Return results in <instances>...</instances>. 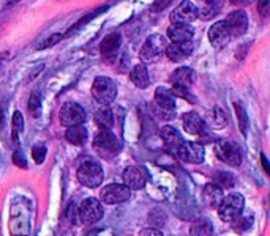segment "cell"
<instances>
[{
  "label": "cell",
  "instance_id": "ba28073f",
  "mask_svg": "<svg viewBox=\"0 0 270 236\" xmlns=\"http://www.w3.org/2000/svg\"><path fill=\"white\" fill-rule=\"evenodd\" d=\"M59 117H60L62 126L68 127V126H74V125H83L87 118V113L81 104L70 101V103H65L62 106Z\"/></svg>",
  "mask_w": 270,
  "mask_h": 236
},
{
  "label": "cell",
  "instance_id": "8fae6325",
  "mask_svg": "<svg viewBox=\"0 0 270 236\" xmlns=\"http://www.w3.org/2000/svg\"><path fill=\"white\" fill-rule=\"evenodd\" d=\"M101 200L106 205H117V203L127 202L131 197V190L125 186V184H117L112 183L108 184L104 189H101Z\"/></svg>",
  "mask_w": 270,
  "mask_h": 236
},
{
  "label": "cell",
  "instance_id": "cb8c5ba5",
  "mask_svg": "<svg viewBox=\"0 0 270 236\" xmlns=\"http://www.w3.org/2000/svg\"><path fill=\"white\" fill-rule=\"evenodd\" d=\"M204 200L210 208H218V205L223 200V189L217 186L215 183L205 184L204 188Z\"/></svg>",
  "mask_w": 270,
  "mask_h": 236
},
{
  "label": "cell",
  "instance_id": "f546056e",
  "mask_svg": "<svg viewBox=\"0 0 270 236\" xmlns=\"http://www.w3.org/2000/svg\"><path fill=\"white\" fill-rule=\"evenodd\" d=\"M226 123H228V118H226L224 112L219 107H213V110L210 112V117H209V125L217 127V129L218 127L221 129V127L226 126Z\"/></svg>",
  "mask_w": 270,
  "mask_h": 236
},
{
  "label": "cell",
  "instance_id": "7a4b0ae2",
  "mask_svg": "<svg viewBox=\"0 0 270 236\" xmlns=\"http://www.w3.org/2000/svg\"><path fill=\"white\" fill-rule=\"evenodd\" d=\"M103 169L97 161L85 159L78 167V180L85 188H98L103 183Z\"/></svg>",
  "mask_w": 270,
  "mask_h": 236
},
{
  "label": "cell",
  "instance_id": "60d3db41",
  "mask_svg": "<svg viewBox=\"0 0 270 236\" xmlns=\"http://www.w3.org/2000/svg\"><path fill=\"white\" fill-rule=\"evenodd\" d=\"M139 236H163V233L156 228H144V230H141Z\"/></svg>",
  "mask_w": 270,
  "mask_h": 236
},
{
  "label": "cell",
  "instance_id": "d4e9b609",
  "mask_svg": "<svg viewBox=\"0 0 270 236\" xmlns=\"http://www.w3.org/2000/svg\"><path fill=\"white\" fill-rule=\"evenodd\" d=\"M130 79L137 88H147L149 84H150V76H149V71H147L146 65H144V63L136 65L133 69H131Z\"/></svg>",
  "mask_w": 270,
  "mask_h": 236
},
{
  "label": "cell",
  "instance_id": "603a6c76",
  "mask_svg": "<svg viewBox=\"0 0 270 236\" xmlns=\"http://www.w3.org/2000/svg\"><path fill=\"white\" fill-rule=\"evenodd\" d=\"M65 139H67V142H70L71 145L83 146L87 142V139H89V132H87V129L83 125L68 126L65 131Z\"/></svg>",
  "mask_w": 270,
  "mask_h": 236
},
{
  "label": "cell",
  "instance_id": "ee69618b",
  "mask_svg": "<svg viewBox=\"0 0 270 236\" xmlns=\"http://www.w3.org/2000/svg\"><path fill=\"white\" fill-rule=\"evenodd\" d=\"M17 0H5V6H11L13 3H16Z\"/></svg>",
  "mask_w": 270,
  "mask_h": 236
},
{
  "label": "cell",
  "instance_id": "3957f363",
  "mask_svg": "<svg viewBox=\"0 0 270 236\" xmlns=\"http://www.w3.org/2000/svg\"><path fill=\"white\" fill-rule=\"evenodd\" d=\"M92 94L97 103H100L101 106H109L117 96L116 82L106 78V76H98L92 84Z\"/></svg>",
  "mask_w": 270,
  "mask_h": 236
},
{
  "label": "cell",
  "instance_id": "5bb4252c",
  "mask_svg": "<svg viewBox=\"0 0 270 236\" xmlns=\"http://www.w3.org/2000/svg\"><path fill=\"white\" fill-rule=\"evenodd\" d=\"M122 178H123V184L130 190H141L147 183L146 172L141 167H137V165H130V167L125 169Z\"/></svg>",
  "mask_w": 270,
  "mask_h": 236
},
{
  "label": "cell",
  "instance_id": "2e32d148",
  "mask_svg": "<svg viewBox=\"0 0 270 236\" xmlns=\"http://www.w3.org/2000/svg\"><path fill=\"white\" fill-rule=\"evenodd\" d=\"M231 33L228 30V25L224 21H218L210 27L209 30V41L213 47L223 49L224 46H228V43L231 41Z\"/></svg>",
  "mask_w": 270,
  "mask_h": 236
},
{
  "label": "cell",
  "instance_id": "7402d4cb",
  "mask_svg": "<svg viewBox=\"0 0 270 236\" xmlns=\"http://www.w3.org/2000/svg\"><path fill=\"white\" fill-rule=\"evenodd\" d=\"M161 139L163 142H165L166 148L169 151H172L175 155V151H177V148L182 145V142H184V139H182L180 132L175 129V127L172 126H165L161 129Z\"/></svg>",
  "mask_w": 270,
  "mask_h": 236
},
{
  "label": "cell",
  "instance_id": "d6a6232c",
  "mask_svg": "<svg viewBox=\"0 0 270 236\" xmlns=\"http://www.w3.org/2000/svg\"><path fill=\"white\" fill-rule=\"evenodd\" d=\"M232 222H234V225H236L234 228L237 232H245L251 227V224H253V216L251 214H240Z\"/></svg>",
  "mask_w": 270,
  "mask_h": 236
},
{
  "label": "cell",
  "instance_id": "9c48e42d",
  "mask_svg": "<svg viewBox=\"0 0 270 236\" xmlns=\"http://www.w3.org/2000/svg\"><path fill=\"white\" fill-rule=\"evenodd\" d=\"M217 155L224 164H229L232 167H238L242 164V150L232 140H221L217 146Z\"/></svg>",
  "mask_w": 270,
  "mask_h": 236
},
{
  "label": "cell",
  "instance_id": "ac0fdd59",
  "mask_svg": "<svg viewBox=\"0 0 270 236\" xmlns=\"http://www.w3.org/2000/svg\"><path fill=\"white\" fill-rule=\"evenodd\" d=\"M193 41H185V43H171L166 46V55L171 62H182L188 59L193 52Z\"/></svg>",
  "mask_w": 270,
  "mask_h": 236
},
{
  "label": "cell",
  "instance_id": "d590c367",
  "mask_svg": "<svg viewBox=\"0 0 270 236\" xmlns=\"http://www.w3.org/2000/svg\"><path fill=\"white\" fill-rule=\"evenodd\" d=\"M32 157L36 164H43L46 159V146L45 145H35L32 148Z\"/></svg>",
  "mask_w": 270,
  "mask_h": 236
},
{
  "label": "cell",
  "instance_id": "484cf974",
  "mask_svg": "<svg viewBox=\"0 0 270 236\" xmlns=\"http://www.w3.org/2000/svg\"><path fill=\"white\" fill-rule=\"evenodd\" d=\"M95 123L100 129L111 131L112 126H114V113L109 109L108 106H103L101 109H98L95 112Z\"/></svg>",
  "mask_w": 270,
  "mask_h": 236
},
{
  "label": "cell",
  "instance_id": "4316f807",
  "mask_svg": "<svg viewBox=\"0 0 270 236\" xmlns=\"http://www.w3.org/2000/svg\"><path fill=\"white\" fill-rule=\"evenodd\" d=\"M213 233V225L209 219H198L190 227V236H210Z\"/></svg>",
  "mask_w": 270,
  "mask_h": 236
},
{
  "label": "cell",
  "instance_id": "ab89813d",
  "mask_svg": "<svg viewBox=\"0 0 270 236\" xmlns=\"http://www.w3.org/2000/svg\"><path fill=\"white\" fill-rule=\"evenodd\" d=\"M257 11L261 13L262 17H266L270 11V0H259L257 2Z\"/></svg>",
  "mask_w": 270,
  "mask_h": 236
},
{
  "label": "cell",
  "instance_id": "74e56055",
  "mask_svg": "<svg viewBox=\"0 0 270 236\" xmlns=\"http://www.w3.org/2000/svg\"><path fill=\"white\" fill-rule=\"evenodd\" d=\"M62 38H64V35H60V33H54V35H51L48 38V40L45 41V43H41V46H40V49H46V47H51V46H55V44H57Z\"/></svg>",
  "mask_w": 270,
  "mask_h": 236
},
{
  "label": "cell",
  "instance_id": "d6986e66",
  "mask_svg": "<svg viewBox=\"0 0 270 236\" xmlns=\"http://www.w3.org/2000/svg\"><path fill=\"white\" fill-rule=\"evenodd\" d=\"M168 36L171 43H185L193 41L194 30L190 24H171L168 29Z\"/></svg>",
  "mask_w": 270,
  "mask_h": 236
},
{
  "label": "cell",
  "instance_id": "b9f144b4",
  "mask_svg": "<svg viewBox=\"0 0 270 236\" xmlns=\"http://www.w3.org/2000/svg\"><path fill=\"white\" fill-rule=\"evenodd\" d=\"M261 161H262V167H264V170H266V173L269 175V173H270V167H269V161H267L266 155H261Z\"/></svg>",
  "mask_w": 270,
  "mask_h": 236
},
{
  "label": "cell",
  "instance_id": "4fadbf2b",
  "mask_svg": "<svg viewBox=\"0 0 270 236\" xmlns=\"http://www.w3.org/2000/svg\"><path fill=\"white\" fill-rule=\"evenodd\" d=\"M198 17V6L190 0H184L177 8L171 13L172 24H190Z\"/></svg>",
  "mask_w": 270,
  "mask_h": 236
},
{
  "label": "cell",
  "instance_id": "5b68a950",
  "mask_svg": "<svg viewBox=\"0 0 270 236\" xmlns=\"http://www.w3.org/2000/svg\"><path fill=\"white\" fill-rule=\"evenodd\" d=\"M156 113L163 120H172L175 117V96L166 87H158L155 90Z\"/></svg>",
  "mask_w": 270,
  "mask_h": 236
},
{
  "label": "cell",
  "instance_id": "e0dca14e",
  "mask_svg": "<svg viewBox=\"0 0 270 236\" xmlns=\"http://www.w3.org/2000/svg\"><path fill=\"white\" fill-rule=\"evenodd\" d=\"M182 123H184V129L188 134H191V136H205V132H207L205 121L201 118L196 112L184 113Z\"/></svg>",
  "mask_w": 270,
  "mask_h": 236
},
{
  "label": "cell",
  "instance_id": "7bdbcfd3",
  "mask_svg": "<svg viewBox=\"0 0 270 236\" xmlns=\"http://www.w3.org/2000/svg\"><path fill=\"white\" fill-rule=\"evenodd\" d=\"M232 2L237 3V5H245V3H250L251 0H232Z\"/></svg>",
  "mask_w": 270,
  "mask_h": 236
},
{
  "label": "cell",
  "instance_id": "277c9868",
  "mask_svg": "<svg viewBox=\"0 0 270 236\" xmlns=\"http://www.w3.org/2000/svg\"><path fill=\"white\" fill-rule=\"evenodd\" d=\"M245 199L242 194H229L228 197H223L221 203L218 205L219 219L224 222H232L243 213Z\"/></svg>",
  "mask_w": 270,
  "mask_h": 236
},
{
  "label": "cell",
  "instance_id": "6da1fadb",
  "mask_svg": "<svg viewBox=\"0 0 270 236\" xmlns=\"http://www.w3.org/2000/svg\"><path fill=\"white\" fill-rule=\"evenodd\" d=\"M93 150L103 159H112L122 151V142L111 131L100 129L93 137Z\"/></svg>",
  "mask_w": 270,
  "mask_h": 236
},
{
  "label": "cell",
  "instance_id": "f35d334b",
  "mask_svg": "<svg viewBox=\"0 0 270 236\" xmlns=\"http://www.w3.org/2000/svg\"><path fill=\"white\" fill-rule=\"evenodd\" d=\"M171 3H172V0H155L153 5H152V11L153 13H160L163 10H166Z\"/></svg>",
  "mask_w": 270,
  "mask_h": 236
},
{
  "label": "cell",
  "instance_id": "30bf717a",
  "mask_svg": "<svg viewBox=\"0 0 270 236\" xmlns=\"http://www.w3.org/2000/svg\"><path fill=\"white\" fill-rule=\"evenodd\" d=\"M175 156L188 164H202L204 161V146L196 142H182V145L175 151Z\"/></svg>",
  "mask_w": 270,
  "mask_h": 236
},
{
  "label": "cell",
  "instance_id": "4dcf8cb0",
  "mask_svg": "<svg viewBox=\"0 0 270 236\" xmlns=\"http://www.w3.org/2000/svg\"><path fill=\"white\" fill-rule=\"evenodd\" d=\"M29 112L34 118H38L41 113V94L40 92H34L29 99Z\"/></svg>",
  "mask_w": 270,
  "mask_h": 236
},
{
  "label": "cell",
  "instance_id": "8d00e7d4",
  "mask_svg": "<svg viewBox=\"0 0 270 236\" xmlns=\"http://www.w3.org/2000/svg\"><path fill=\"white\" fill-rule=\"evenodd\" d=\"M13 162L17 165V167L21 169H27V159L24 156V153L21 150H16L15 155H13Z\"/></svg>",
  "mask_w": 270,
  "mask_h": 236
},
{
  "label": "cell",
  "instance_id": "1f68e13d",
  "mask_svg": "<svg viewBox=\"0 0 270 236\" xmlns=\"http://www.w3.org/2000/svg\"><path fill=\"white\" fill-rule=\"evenodd\" d=\"M234 109H236V115H237V120H238L240 132L243 134V136H247V132H248V115H247V112H245V109L238 103H234Z\"/></svg>",
  "mask_w": 270,
  "mask_h": 236
},
{
  "label": "cell",
  "instance_id": "e575fe53",
  "mask_svg": "<svg viewBox=\"0 0 270 236\" xmlns=\"http://www.w3.org/2000/svg\"><path fill=\"white\" fill-rule=\"evenodd\" d=\"M24 129V118L21 112H15L13 113V140H17V136L19 132H22Z\"/></svg>",
  "mask_w": 270,
  "mask_h": 236
},
{
  "label": "cell",
  "instance_id": "836d02e7",
  "mask_svg": "<svg viewBox=\"0 0 270 236\" xmlns=\"http://www.w3.org/2000/svg\"><path fill=\"white\" fill-rule=\"evenodd\" d=\"M174 93V96H180V98H184L186 101H190V103H196V98L193 96L191 92H190V88H186V87H180V85H172V90Z\"/></svg>",
  "mask_w": 270,
  "mask_h": 236
},
{
  "label": "cell",
  "instance_id": "52a82bcc",
  "mask_svg": "<svg viewBox=\"0 0 270 236\" xmlns=\"http://www.w3.org/2000/svg\"><path fill=\"white\" fill-rule=\"evenodd\" d=\"M103 214H104V209H103L101 202H98L97 199H93V197L85 199L78 208V219L85 225L97 224V222L103 218Z\"/></svg>",
  "mask_w": 270,
  "mask_h": 236
},
{
  "label": "cell",
  "instance_id": "44dd1931",
  "mask_svg": "<svg viewBox=\"0 0 270 236\" xmlns=\"http://www.w3.org/2000/svg\"><path fill=\"white\" fill-rule=\"evenodd\" d=\"M224 0H201V8H198V17L209 21V19L215 17L219 10L223 8Z\"/></svg>",
  "mask_w": 270,
  "mask_h": 236
},
{
  "label": "cell",
  "instance_id": "ffe728a7",
  "mask_svg": "<svg viewBox=\"0 0 270 236\" xmlns=\"http://www.w3.org/2000/svg\"><path fill=\"white\" fill-rule=\"evenodd\" d=\"M194 79H196V74L191 68L188 66H182L177 68L175 71L171 74V82L172 85H180V87H186V88H191Z\"/></svg>",
  "mask_w": 270,
  "mask_h": 236
},
{
  "label": "cell",
  "instance_id": "83f0119b",
  "mask_svg": "<svg viewBox=\"0 0 270 236\" xmlns=\"http://www.w3.org/2000/svg\"><path fill=\"white\" fill-rule=\"evenodd\" d=\"M109 8V5H104V6H100L98 10H95V11H90V13H87V15L84 16V17H81L79 21L76 22V24H73L70 29H68V31H67V36H70V35H73L74 31H78L79 29H83L85 24H89L92 19H95L98 15H101L103 11H106Z\"/></svg>",
  "mask_w": 270,
  "mask_h": 236
},
{
  "label": "cell",
  "instance_id": "8992f818",
  "mask_svg": "<svg viewBox=\"0 0 270 236\" xmlns=\"http://www.w3.org/2000/svg\"><path fill=\"white\" fill-rule=\"evenodd\" d=\"M166 46H168V43L165 40V36L150 35L141 49L139 59L142 60V63H153L163 55V52L166 50Z\"/></svg>",
  "mask_w": 270,
  "mask_h": 236
},
{
  "label": "cell",
  "instance_id": "9a60e30c",
  "mask_svg": "<svg viewBox=\"0 0 270 236\" xmlns=\"http://www.w3.org/2000/svg\"><path fill=\"white\" fill-rule=\"evenodd\" d=\"M122 44V36L117 31H112V33L106 35L103 38L101 44H100V52H101V57L106 62H112L118 54V49H120Z\"/></svg>",
  "mask_w": 270,
  "mask_h": 236
},
{
  "label": "cell",
  "instance_id": "7c38bea8",
  "mask_svg": "<svg viewBox=\"0 0 270 236\" xmlns=\"http://www.w3.org/2000/svg\"><path fill=\"white\" fill-rule=\"evenodd\" d=\"M231 36H242L248 29V16L243 10L231 11L228 17L224 19Z\"/></svg>",
  "mask_w": 270,
  "mask_h": 236
},
{
  "label": "cell",
  "instance_id": "f1b7e54d",
  "mask_svg": "<svg viewBox=\"0 0 270 236\" xmlns=\"http://www.w3.org/2000/svg\"><path fill=\"white\" fill-rule=\"evenodd\" d=\"M213 183L221 189H229L236 184V180L229 172H217L215 176H213Z\"/></svg>",
  "mask_w": 270,
  "mask_h": 236
}]
</instances>
